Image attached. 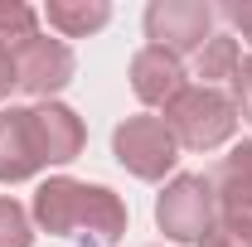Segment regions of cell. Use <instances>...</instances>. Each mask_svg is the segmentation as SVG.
<instances>
[{
  "instance_id": "6da1fadb",
  "label": "cell",
  "mask_w": 252,
  "mask_h": 247,
  "mask_svg": "<svg viewBox=\"0 0 252 247\" xmlns=\"http://www.w3.org/2000/svg\"><path fill=\"white\" fill-rule=\"evenodd\" d=\"M34 223L54 238H83V247H117L126 233V204L107 185L54 175L34 194Z\"/></svg>"
},
{
  "instance_id": "7a4b0ae2",
  "label": "cell",
  "mask_w": 252,
  "mask_h": 247,
  "mask_svg": "<svg viewBox=\"0 0 252 247\" xmlns=\"http://www.w3.org/2000/svg\"><path fill=\"white\" fill-rule=\"evenodd\" d=\"M165 126L180 141V151H219L223 141L238 131V107L219 88L189 83L185 93L165 107Z\"/></svg>"
},
{
  "instance_id": "3957f363",
  "label": "cell",
  "mask_w": 252,
  "mask_h": 247,
  "mask_svg": "<svg viewBox=\"0 0 252 247\" xmlns=\"http://www.w3.org/2000/svg\"><path fill=\"white\" fill-rule=\"evenodd\" d=\"M112 155L136 180H165L180 160V141L170 136L165 117H126L112 131Z\"/></svg>"
},
{
  "instance_id": "277c9868",
  "label": "cell",
  "mask_w": 252,
  "mask_h": 247,
  "mask_svg": "<svg viewBox=\"0 0 252 247\" xmlns=\"http://www.w3.org/2000/svg\"><path fill=\"white\" fill-rule=\"evenodd\" d=\"M219 218L209 175H175L156 199V228L170 243H199Z\"/></svg>"
},
{
  "instance_id": "5b68a950",
  "label": "cell",
  "mask_w": 252,
  "mask_h": 247,
  "mask_svg": "<svg viewBox=\"0 0 252 247\" xmlns=\"http://www.w3.org/2000/svg\"><path fill=\"white\" fill-rule=\"evenodd\" d=\"M146 39L175 59H194L214 39V5H204V0H151L146 5Z\"/></svg>"
},
{
  "instance_id": "8992f818",
  "label": "cell",
  "mask_w": 252,
  "mask_h": 247,
  "mask_svg": "<svg viewBox=\"0 0 252 247\" xmlns=\"http://www.w3.org/2000/svg\"><path fill=\"white\" fill-rule=\"evenodd\" d=\"M15 83L39 102H54V93H63L73 83V49L63 39L34 34L15 49Z\"/></svg>"
},
{
  "instance_id": "52a82bcc",
  "label": "cell",
  "mask_w": 252,
  "mask_h": 247,
  "mask_svg": "<svg viewBox=\"0 0 252 247\" xmlns=\"http://www.w3.org/2000/svg\"><path fill=\"white\" fill-rule=\"evenodd\" d=\"M30 136L34 151H39V165H68L78 160L83 146H88V131H83V117L63 102H39L30 107Z\"/></svg>"
},
{
  "instance_id": "ba28073f",
  "label": "cell",
  "mask_w": 252,
  "mask_h": 247,
  "mask_svg": "<svg viewBox=\"0 0 252 247\" xmlns=\"http://www.w3.org/2000/svg\"><path fill=\"white\" fill-rule=\"evenodd\" d=\"M209 189H214V204H219L223 223H238L243 233H252V141L233 146L209 170Z\"/></svg>"
},
{
  "instance_id": "9c48e42d",
  "label": "cell",
  "mask_w": 252,
  "mask_h": 247,
  "mask_svg": "<svg viewBox=\"0 0 252 247\" xmlns=\"http://www.w3.org/2000/svg\"><path fill=\"white\" fill-rule=\"evenodd\" d=\"M185 88H189L185 63L175 59V54H165L156 44H146V49L131 54V93L141 97L146 107H170Z\"/></svg>"
},
{
  "instance_id": "30bf717a",
  "label": "cell",
  "mask_w": 252,
  "mask_h": 247,
  "mask_svg": "<svg viewBox=\"0 0 252 247\" xmlns=\"http://www.w3.org/2000/svg\"><path fill=\"white\" fill-rule=\"evenodd\" d=\"M39 170L44 165H39V151L30 136V107L0 112V185H25Z\"/></svg>"
},
{
  "instance_id": "8fae6325",
  "label": "cell",
  "mask_w": 252,
  "mask_h": 247,
  "mask_svg": "<svg viewBox=\"0 0 252 247\" xmlns=\"http://www.w3.org/2000/svg\"><path fill=\"white\" fill-rule=\"evenodd\" d=\"M44 20H49V30L68 34V39H83V34H97L112 20V5L107 0H49Z\"/></svg>"
},
{
  "instance_id": "7c38bea8",
  "label": "cell",
  "mask_w": 252,
  "mask_h": 247,
  "mask_svg": "<svg viewBox=\"0 0 252 247\" xmlns=\"http://www.w3.org/2000/svg\"><path fill=\"white\" fill-rule=\"evenodd\" d=\"M238 39L233 34H214L199 54H194V78H204V88H219V83H233V73H238Z\"/></svg>"
},
{
  "instance_id": "4fadbf2b",
  "label": "cell",
  "mask_w": 252,
  "mask_h": 247,
  "mask_svg": "<svg viewBox=\"0 0 252 247\" xmlns=\"http://www.w3.org/2000/svg\"><path fill=\"white\" fill-rule=\"evenodd\" d=\"M34 25H39V10L25 5V0H0V44L15 54L25 39H34Z\"/></svg>"
},
{
  "instance_id": "5bb4252c",
  "label": "cell",
  "mask_w": 252,
  "mask_h": 247,
  "mask_svg": "<svg viewBox=\"0 0 252 247\" xmlns=\"http://www.w3.org/2000/svg\"><path fill=\"white\" fill-rule=\"evenodd\" d=\"M34 243V218L25 204L0 194V247H30Z\"/></svg>"
},
{
  "instance_id": "9a60e30c",
  "label": "cell",
  "mask_w": 252,
  "mask_h": 247,
  "mask_svg": "<svg viewBox=\"0 0 252 247\" xmlns=\"http://www.w3.org/2000/svg\"><path fill=\"white\" fill-rule=\"evenodd\" d=\"M199 247H252V233H243L238 223H223V218H214V228L199 238Z\"/></svg>"
},
{
  "instance_id": "2e32d148",
  "label": "cell",
  "mask_w": 252,
  "mask_h": 247,
  "mask_svg": "<svg viewBox=\"0 0 252 247\" xmlns=\"http://www.w3.org/2000/svg\"><path fill=\"white\" fill-rule=\"evenodd\" d=\"M233 107H238V117L252 126V59H243L238 73H233Z\"/></svg>"
},
{
  "instance_id": "e0dca14e",
  "label": "cell",
  "mask_w": 252,
  "mask_h": 247,
  "mask_svg": "<svg viewBox=\"0 0 252 247\" xmlns=\"http://www.w3.org/2000/svg\"><path fill=\"white\" fill-rule=\"evenodd\" d=\"M219 15H223L238 34H243V39H252V0H223Z\"/></svg>"
},
{
  "instance_id": "ac0fdd59",
  "label": "cell",
  "mask_w": 252,
  "mask_h": 247,
  "mask_svg": "<svg viewBox=\"0 0 252 247\" xmlns=\"http://www.w3.org/2000/svg\"><path fill=\"white\" fill-rule=\"evenodd\" d=\"M10 88H20V83H15V54L0 44V102L10 97Z\"/></svg>"
}]
</instances>
